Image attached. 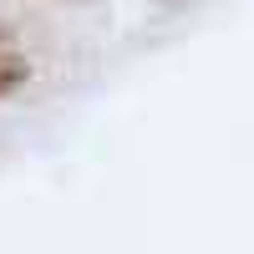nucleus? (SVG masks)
<instances>
[{"label":"nucleus","instance_id":"f257e3e1","mask_svg":"<svg viewBox=\"0 0 254 254\" xmlns=\"http://www.w3.org/2000/svg\"><path fill=\"white\" fill-rule=\"evenodd\" d=\"M26 81H31V61H20V56H10V51H0V97L20 92Z\"/></svg>","mask_w":254,"mask_h":254}]
</instances>
